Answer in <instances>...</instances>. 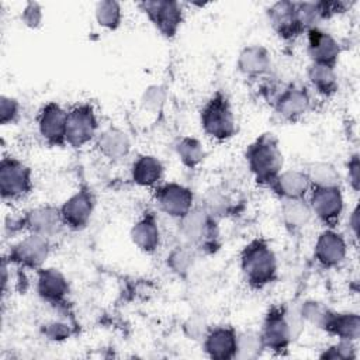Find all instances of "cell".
<instances>
[{
    "label": "cell",
    "mask_w": 360,
    "mask_h": 360,
    "mask_svg": "<svg viewBox=\"0 0 360 360\" xmlns=\"http://www.w3.org/2000/svg\"><path fill=\"white\" fill-rule=\"evenodd\" d=\"M239 267L245 283L252 290H262L277 280V257L264 238H253L242 248Z\"/></svg>",
    "instance_id": "obj_1"
},
{
    "label": "cell",
    "mask_w": 360,
    "mask_h": 360,
    "mask_svg": "<svg viewBox=\"0 0 360 360\" xmlns=\"http://www.w3.org/2000/svg\"><path fill=\"white\" fill-rule=\"evenodd\" d=\"M245 159L255 181L262 187H270L284 163L278 139L270 132L259 135L248 145Z\"/></svg>",
    "instance_id": "obj_2"
},
{
    "label": "cell",
    "mask_w": 360,
    "mask_h": 360,
    "mask_svg": "<svg viewBox=\"0 0 360 360\" xmlns=\"http://www.w3.org/2000/svg\"><path fill=\"white\" fill-rule=\"evenodd\" d=\"M202 132L217 141L225 142L236 134V120L232 104L222 90H217L200 110Z\"/></svg>",
    "instance_id": "obj_3"
},
{
    "label": "cell",
    "mask_w": 360,
    "mask_h": 360,
    "mask_svg": "<svg viewBox=\"0 0 360 360\" xmlns=\"http://www.w3.org/2000/svg\"><path fill=\"white\" fill-rule=\"evenodd\" d=\"M179 231L186 245L193 249L214 252L218 248V221L201 205H194L179 219Z\"/></svg>",
    "instance_id": "obj_4"
},
{
    "label": "cell",
    "mask_w": 360,
    "mask_h": 360,
    "mask_svg": "<svg viewBox=\"0 0 360 360\" xmlns=\"http://www.w3.org/2000/svg\"><path fill=\"white\" fill-rule=\"evenodd\" d=\"M4 226L10 233L28 231V233L41 235L51 239L60 233L65 224L62 221L59 207L46 204L30 208L21 215L7 217Z\"/></svg>",
    "instance_id": "obj_5"
},
{
    "label": "cell",
    "mask_w": 360,
    "mask_h": 360,
    "mask_svg": "<svg viewBox=\"0 0 360 360\" xmlns=\"http://www.w3.org/2000/svg\"><path fill=\"white\" fill-rule=\"evenodd\" d=\"M259 335L264 350H270L274 354H284L288 350L295 338L285 305L274 304L266 311Z\"/></svg>",
    "instance_id": "obj_6"
},
{
    "label": "cell",
    "mask_w": 360,
    "mask_h": 360,
    "mask_svg": "<svg viewBox=\"0 0 360 360\" xmlns=\"http://www.w3.org/2000/svg\"><path fill=\"white\" fill-rule=\"evenodd\" d=\"M34 188L32 170L15 156H3L0 160V194L4 201H18Z\"/></svg>",
    "instance_id": "obj_7"
},
{
    "label": "cell",
    "mask_w": 360,
    "mask_h": 360,
    "mask_svg": "<svg viewBox=\"0 0 360 360\" xmlns=\"http://www.w3.org/2000/svg\"><path fill=\"white\" fill-rule=\"evenodd\" d=\"M139 10L166 39H173L184 21V10L173 0H145L138 3Z\"/></svg>",
    "instance_id": "obj_8"
},
{
    "label": "cell",
    "mask_w": 360,
    "mask_h": 360,
    "mask_svg": "<svg viewBox=\"0 0 360 360\" xmlns=\"http://www.w3.org/2000/svg\"><path fill=\"white\" fill-rule=\"evenodd\" d=\"M98 118L90 103H79L68 110L66 143L72 148H83L97 138Z\"/></svg>",
    "instance_id": "obj_9"
},
{
    "label": "cell",
    "mask_w": 360,
    "mask_h": 360,
    "mask_svg": "<svg viewBox=\"0 0 360 360\" xmlns=\"http://www.w3.org/2000/svg\"><path fill=\"white\" fill-rule=\"evenodd\" d=\"M51 252V242L49 238L28 233L17 243H14L7 256V262L18 269H28V270H38L44 266Z\"/></svg>",
    "instance_id": "obj_10"
},
{
    "label": "cell",
    "mask_w": 360,
    "mask_h": 360,
    "mask_svg": "<svg viewBox=\"0 0 360 360\" xmlns=\"http://www.w3.org/2000/svg\"><path fill=\"white\" fill-rule=\"evenodd\" d=\"M311 103L308 87L291 83L277 91L271 100V107L281 121L294 124L309 111Z\"/></svg>",
    "instance_id": "obj_11"
},
{
    "label": "cell",
    "mask_w": 360,
    "mask_h": 360,
    "mask_svg": "<svg viewBox=\"0 0 360 360\" xmlns=\"http://www.w3.org/2000/svg\"><path fill=\"white\" fill-rule=\"evenodd\" d=\"M308 204L314 217L325 228H336L345 210V198L340 187L311 188Z\"/></svg>",
    "instance_id": "obj_12"
},
{
    "label": "cell",
    "mask_w": 360,
    "mask_h": 360,
    "mask_svg": "<svg viewBox=\"0 0 360 360\" xmlns=\"http://www.w3.org/2000/svg\"><path fill=\"white\" fill-rule=\"evenodd\" d=\"M153 197L159 211L174 219H180L194 207L193 190L176 181L160 183L155 187Z\"/></svg>",
    "instance_id": "obj_13"
},
{
    "label": "cell",
    "mask_w": 360,
    "mask_h": 360,
    "mask_svg": "<svg viewBox=\"0 0 360 360\" xmlns=\"http://www.w3.org/2000/svg\"><path fill=\"white\" fill-rule=\"evenodd\" d=\"M96 205V197L89 186H80L69 198H66L60 210V217L66 228L72 231L84 229L93 215Z\"/></svg>",
    "instance_id": "obj_14"
},
{
    "label": "cell",
    "mask_w": 360,
    "mask_h": 360,
    "mask_svg": "<svg viewBox=\"0 0 360 360\" xmlns=\"http://www.w3.org/2000/svg\"><path fill=\"white\" fill-rule=\"evenodd\" d=\"M68 110L59 103L49 101L44 104L37 115V127L42 139L49 146L62 148L66 145Z\"/></svg>",
    "instance_id": "obj_15"
},
{
    "label": "cell",
    "mask_w": 360,
    "mask_h": 360,
    "mask_svg": "<svg viewBox=\"0 0 360 360\" xmlns=\"http://www.w3.org/2000/svg\"><path fill=\"white\" fill-rule=\"evenodd\" d=\"M37 292L39 298L51 307L62 311L68 309L70 292L65 274L55 267H41L37 270Z\"/></svg>",
    "instance_id": "obj_16"
},
{
    "label": "cell",
    "mask_w": 360,
    "mask_h": 360,
    "mask_svg": "<svg viewBox=\"0 0 360 360\" xmlns=\"http://www.w3.org/2000/svg\"><path fill=\"white\" fill-rule=\"evenodd\" d=\"M314 257L323 269H336L347 257V242L335 228H325L316 238Z\"/></svg>",
    "instance_id": "obj_17"
},
{
    "label": "cell",
    "mask_w": 360,
    "mask_h": 360,
    "mask_svg": "<svg viewBox=\"0 0 360 360\" xmlns=\"http://www.w3.org/2000/svg\"><path fill=\"white\" fill-rule=\"evenodd\" d=\"M307 35V52L311 63L326 65L336 68L339 56L342 53V45L339 41L328 31L321 27L311 28L305 32Z\"/></svg>",
    "instance_id": "obj_18"
},
{
    "label": "cell",
    "mask_w": 360,
    "mask_h": 360,
    "mask_svg": "<svg viewBox=\"0 0 360 360\" xmlns=\"http://www.w3.org/2000/svg\"><path fill=\"white\" fill-rule=\"evenodd\" d=\"M202 349L210 359L233 360L238 349V332L231 325L208 328L202 338Z\"/></svg>",
    "instance_id": "obj_19"
},
{
    "label": "cell",
    "mask_w": 360,
    "mask_h": 360,
    "mask_svg": "<svg viewBox=\"0 0 360 360\" xmlns=\"http://www.w3.org/2000/svg\"><path fill=\"white\" fill-rule=\"evenodd\" d=\"M270 27L283 41H294L302 35V30L297 20L295 1H276L267 8Z\"/></svg>",
    "instance_id": "obj_20"
},
{
    "label": "cell",
    "mask_w": 360,
    "mask_h": 360,
    "mask_svg": "<svg viewBox=\"0 0 360 360\" xmlns=\"http://www.w3.org/2000/svg\"><path fill=\"white\" fill-rule=\"evenodd\" d=\"M132 243L143 253L152 255L156 252L160 243L159 222L153 211H145L141 218L134 222L129 231Z\"/></svg>",
    "instance_id": "obj_21"
},
{
    "label": "cell",
    "mask_w": 360,
    "mask_h": 360,
    "mask_svg": "<svg viewBox=\"0 0 360 360\" xmlns=\"http://www.w3.org/2000/svg\"><path fill=\"white\" fill-rule=\"evenodd\" d=\"M236 68L245 77H263L271 70V55L263 45H248L239 52Z\"/></svg>",
    "instance_id": "obj_22"
},
{
    "label": "cell",
    "mask_w": 360,
    "mask_h": 360,
    "mask_svg": "<svg viewBox=\"0 0 360 360\" xmlns=\"http://www.w3.org/2000/svg\"><path fill=\"white\" fill-rule=\"evenodd\" d=\"M319 329L333 338L356 342L360 338V316L357 312H336L328 309Z\"/></svg>",
    "instance_id": "obj_23"
},
{
    "label": "cell",
    "mask_w": 360,
    "mask_h": 360,
    "mask_svg": "<svg viewBox=\"0 0 360 360\" xmlns=\"http://www.w3.org/2000/svg\"><path fill=\"white\" fill-rule=\"evenodd\" d=\"M280 200L305 198L311 190L308 177L304 170L287 169L276 177L269 187Z\"/></svg>",
    "instance_id": "obj_24"
},
{
    "label": "cell",
    "mask_w": 360,
    "mask_h": 360,
    "mask_svg": "<svg viewBox=\"0 0 360 360\" xmlns=\"http://www.w3.org/2000/svg\"><path fill=\"white\" fill-rule=\"evenodd\" d=\"M96 143L100 153L111 162H120L125 159L131 152L129 136L127 132L117 127H108L103 129L97 135Z\"/></svg>",
    "instance_id": "obj_25"
},
{
    "label": "cell",
    "mask_w": 360,
    "mask_h": 360,
    "mask_svg": "<svg viewBox=\"0 0 360 360\" xmlns=\"http://www.w3.org/2000/svg\"><path fill=\"white\" fill-rule=\"evenodd\" d=\"M165 167L153 155H139L131 166V180L139 187H158L162 183Z\"/></svg>",
    "instance_id": "obj_26"
},
{
    "label": "cell",
    "mask_w": 360,
    "mask_h": 360,
    "mask_svg": "<svg viewBox=\"0 0 360 360\" xmlns=\"http://www.w3.org/2000/svg\"><path fill=\"white\" fill-rule=\"evenodd\" d=\"M280 217L284 226L294 233L307 228L312 221L314 214L305 198H294L281 200Z\"/></svg>",
    "instance_id": "obj_27"
},
{
    "label": "cell",
    "mask_w": 360,
    "mask_h": 360,
    "mask_svg": "<svg viewBox=\"0 0 360 360\" xmlns=\"http://www.w3.org/2000/svg\"><path fill=\"white\" fill-rule=\"evenodd\" d=\"M335 69L336 68H330L326 65L309 63L307 69V77L318 94L323 97H332L338 93L339 82Z\"/></svg>",
    "instance_id": "obj_28"
},
{
    "label": "cell",
    "mask_w": 360,
    "mask_h": 360,
    "mask_svg": "<svg viewBox=\"0 0 360 360\" xmlns=\"http://www.w3.org/2000/svg\"><path fill=\"white\" fill-rule=\"evenodd\" d=\"M176 155L183 166L188 169L198 167L205 159V149L200 139L194 136H181L174 145Z\"/></svg>",
    "instance_id": "obj_29"
},
{
    "label": "cell",
    "mask_w": 360,
    "mask_h": 360,
    "mask_svg": "<svg viewBox=\"0 0 360 360\" xmlns=\"http://www.w3.org/2000/svg\"><path fill=\"white\" fill-rule=\"evenodd\" d=\"M311 188L340 187V174L338 169L328 162H315L305 172Z\"/></svg>",
    "instance_id": "obj_30"
},
{
    "label": "cell",
    "mask_w": 360,
    "mask_h": 360,
    "mask_svg": "<svg viewBox=\"0 0 360 360\" xmlns=\"http://www.w3.org/2000/svg\"><path fill=\"white\" fill-rule=\"evenodd\" d=\"M201 207L217 221L228 217L235 208L232 198L221 188L207 190L202 195Z\"/></svg>",
    "instance_id": "obj_31"
},
{
    "label": "cell",
    "mask_w": 360,
    "mask_h": 360,
    "mask_svg": "<svg viewBox=\"0 0 360 360\" xmlns=\"http://www.w3.org/2000/svg\"><path fill=\"white\" fill-rule=\"evenodd\" d=\"M94 17L100 27L110 31H115L121 27L122 22L121 4L115 0L98 1L94 7Z\"/></svg>",
    "instance_id": "obj_32"
},
{
    "label": "cell",
    "mask_w": 360,
    "mask_h": 360,
    "mask_svg": "<svg viewBox=\"0 0 360 360\" xmlns=\"http://www.w3.org/2000/svg\"><path fill=\"white\" fill-rule=\"evenodd\" d=\"M195 260L194 249L188 245L176 246L167 256L169 269L176 273L179 277H186L193 269Z\"/></svg>",
    "instance_id": "obj_33"
},
{
    "label": "cell",
    "mask_w": 360,
    "mask_h": 360,
    "mask_svg": "<svg viewBox=\"0 0 360 360\" xmlns=\"http://www.w3.org/2000/svg\"><path fill=\"white\" fill-rule=\"evenodd\" d=\"M264 350L259 332L245 330L238 333V349L235 359L253 360L257 359Z\"/></svg>",
    "instance_id": "obj_34"
},
{
    "label": "cell",
    "mask_w": 360,
    "mask_h": 360,
    "mask_svg": "<svg viewBox=\"0 0 360 360\" xmlns=\"http://www.w3.org/2000/svg\"><path fill=\"white\" fill-rule=\"evenodd\" d=\"M357 357L356 345L352 340L338 339L336 343L323 349L319 354V359L323 360H353Z\"/></svg>",
    "instance_id": "obj_35"
},
{
    "label": "cell",
    "mask_w": 360,
    "mask_h": 360,
    "mask_svg": "<svg viewBox=\"0 0 360 360\" xmlns=\"http://www.w3.org/2000/svg\"><path fill=\"white\" fill-rule=\"evenodd\" d=\"M166 98H167V93L163 86L150 84L143 90V93L141 96V104L148 111L159 112V111H162L163 105L166 104Z\"/></svg>",
    "instance_id": "obj_36"
},
{
    "label": "cell",
    "mask_w": 360,
    "mask_h": 360,
    "mask_svg": "<svg viewBox=\"0 0 360 360\" xmlns=\"http://www.w3.org/2000/svg\"><path fill=\"white\" fill-rule=\"evenodd\" d=\"M328 309L329 308L325 307L322 302L315 301V300H308L301 304V307L298 308V312H300L301 318L304 319V322H308V323L319 328L322 321L326 316Z\"/></svg>",
    "instance_id": "obj_37"
},
{
    "label": "cell",
    "mask_w": 360,
    "mask_h": 360,
    "mask_svg": "<svg viewBox=\"0 0 360 360\" xmlns=\"http://www.w3.org/2000/svg\"><path fill=\"white\" fill-rule=\"evenodd\" d=\"M20 117V103L17 98L3 94L0 97V124L8 125L18 120Z\"/></svg>",
    "instance_id": "obj_38"
},
{
    "label": "cell",
    "mask_w": 360,
    "mask_h": 360,
    "mask_svg": "<svg viewBox=\"0 0 360 360\" xmlns=\"http://www.w3.org/2000/svg\"><path fill=\"white\" fill-rule=\"evenodd\" d=\"M42 20H44V13H42V7L39 3L37 1H28L25 3V6L21 10V21L25 27L37 30L42 25Z\"/></svg>",
    "instance_id": "obj_39"
},
{
    "label": "cell",
    "mask_w": 360,
    "mask_h": 360,
    "mask_svg": "<svg viewBox=\"0 0 360 360\" xmlns=\"http://www.w3.org/2000/svg\"><path fill=\"white\" fill-rule=\"evenodd\" d=\"M42 333L48 340L52 342H62L69 339L72 335V328L66 322H59V321H52L49 323H45L42 326Z\"/></svg>",
    "instance_id": "obj_40"
},
{
    "label": "cell",
    "mask_w": 360,
    "mask_h": 360,
    "mask_svg": "<svg viewBox=\"0 0 360 360\" xmlns=\"http://www.w3.org/2000/svg\"><path fill=\"white\" fill-rule=\"evenodd\" d=\"M346 172H347V181L350 188L354 193H359L360 188V159L359 153L350 155L347 163H346Z\"/></svg>",
    "instance_id": "obj_41"
},
{
    "label": "cell",
    "mask_w": 360,
    "mask_h": 360,
    "mask_svg": "<svg viewBox=\"0 0 360 360\" xmlns=\"http://www.w3.org/2000/svg\"><path fill=\"white\" fill-rule=\"evenodd\" d=\"M184 330H186L187 336H190V339H200L201 336L204 338V335L207 333L208 328L205 326L204 319H201V318H190L184 323Z\"/></svg>",
    "instance_id": "obj_42"
},
{
    "label": "cell",
    "mask_w": 360,
    "mask_h": 360,
    "mask_svg": "<svg viewBox=\"0 0 360 360\" xmlns=\"http://www.w3.org/2000/svg\"><path fill=\"white\" fill-rule=\"evenodd\" d=\"M349 232L352 233V238L354 240V243H357L359 240V229H360V210H359V204L354 205V208L352 210L350 215H349Z\"/></svg>",
    "instance_id": "obj_43"
}]
</instances>
